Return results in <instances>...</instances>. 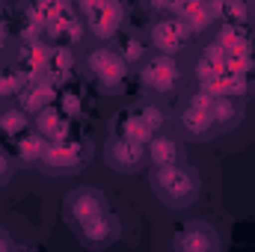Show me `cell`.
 Listing matches in <instances>:
<instances>
[{"label":"cell","mask_w":255,"mask_h":252,"mask_svg":"<svg viewBox=\"0 0 255 252\" xmlns=\"http://www.w3.org/2000/svg\"><path fill=\"white\" fill-rule=\"evenodd\" d=\"M86 15V27L95 39L107 42L116 36V30L125 21V3L122 0H95L89 9H83Z\"/></svg>","instance_id":"5b68a950"},{"label":"cell","mask_w":255,"mask_h":252,"mask_svg":"<svg viewBox=\"0 0 255 252\" xmlns=\"http://www.w3.org/2000/svg\"><path fill=\"white\" fill-rule=\"evenodd\" d=\"M74 3H77V6H80V9H89V6H92V3H95V0H74Z\"/></svg>","instance_id":"83f0119b"},{"label":"cell","mask_w":255,"mask_h":252,"mask_svg":"<svg viewBox=\"0 0 255 252\" xmlns=\"http://www.w3.org/2000/svg\"><path fill=\"white\" fill-rule=\"evenodd\" d=\"M178 18H181V24L196 36V33H202V30L211 27L214 12H211V3H208V0H190V3L178 12Z\"/></svg>","instance_id":"e0dca14e"},{"label":"cell","mask_w":255,"mask_h":252,"mask_svg":"<svg viewBox=\"0 0 255 252\" xmlns=\"http://www.w3.org/2000/svg\"><path fill=\"white\" fill-rule=\"evenodd\" d=\"M116 133H119V136H125V139H133V142H142V145L154 136V133L145 127V122L139 119V113H136V110H130V113L125 110V113H119V116H116Z\"/></svg>","instance_id":"44dd1931"},{"label":"cell","mask_w":255,"mask_h":252,"mask_svg":"<svg viewBox=\"0 0 255 252\" xmlns=\"http://www.w3.org/2000/svg\"><path fill=\"white\" fill-rule=\"evenodd\" d=\"M33 127V116L24 113L21 107H3L0 110V136L18 139L21 133H27Z\"/></svg>","instance_id":"d6986e66"},{"label":"cell","mask_w":255,"mask_h":252,"mask_svg":"<svg viewBox=\"0 0 255 252\" xmlns=\"http://www.w3.org/2000/svg\"><path fill=\"white\" fill-rule=\"evenodd\" d=\"M250 3H253V6H255V0H250Z\"/></svg>","instance_id":"f546056e"},{"label":"cell","mask_w":255,"mask_h":252,"mask_svg":"<svg viewBox=\"0 0 255 252\" xmlns=\"http://www.w3.org/2000/svg\"><path fill=\"white\" fill-rule=\"evenodd\" d=\"M136 113H139V119L145 122V127H148L151 133L163 130V110H160L157 104H142V107H136Z\"/></svg>","instance_id":"603a6c76"},{"label":"cell","mask_w":255,"mask_h":252,"mask_svg":"<svg viewBox=\"0 0 255 252\" xmlns=\"http://www.w3.org/2000/svg\"><path fill=\"white\" fill-rule=\"evenodd\" d=\"M214 21L220 18L223 24H247L250 18V3L247 0H208Z\"/></svg>","instance_id":"ffe728a7"},{"label":"cell","mask_w":255,"mask_h":252,"mask_svg":"<svg viewBox=\"0 0 255 252\" xmlns=\"http://www.w3.org/2000/svg\"><path fill=\"white\" fill-rule=\"evenodd\" d=\"M178 122H181V130H184L190 139H211L214 130H217L211 110H208V107H199V104H187V107L181 110Z\"/></svg>","instance_id":"4fadbf2b"},{"label":"cell","mask_w":255,"mask_h":252,"mask_svg":"<svg viewBox=\"0 0 255 252\" xmlns=\"http://www.w3.org/2000/svg\"><path fill=\"white\" fill-rule=\"evenodd\" d=\"M48 136L45 133H39L36 127H30L27 133H21L18 139H15V160L21 163V166H39L42 163V157H45V151H48Z\"/></svg>","instance_id":"5bb4252c"},{"label":"cell","mask_w":255,"mask_h":252,"mask_svg":"<svg viewBox=\"0 0 255 252\" xmlns=\"http://www.w3.org/2000/svg\"><path fill=\"white\" fill-rule=\"evenodd\" d=\"M21 86H24V80H21V74H18V68L12 65H0V104H9V101H15L18 98V92H21Z\"/></svg>","instance_id":"7402d4cb"},{"label":"cell","mask_w":255,"mask_h":252,"mask_svg":"<svg viewBox=\"0 0 255 252\" xmlns=\"http://www.w3.org/2000/svg\"><path fill=\"white\" fill-rule=\"evenodd\" d=\"M190 39H193V33L181 24L178 15L160 18V21H154V27H151V45H154L160 54H166V57H178V54L190 45Z\"/></svg>","instance_id":"8992f818"},{"label":"cell","mask_w":255,"mask_h":252,"mask_svg":"<svg viewBox=\"0 0 255 252\" xmlns=\"http://www.w3.org/2000/svg\"><path fill=\"white\" fill-rule=\"evenodd\" d=\"M145 160H148V151L142 142H133V139H125L116 133L107 145V163L119 172H136Z\"/></svg>","instance_id":"ba28073f"},{"label":"cell","mask_w":255,"mask_h":252,"mask_svg":"<svg viewBox=\"0 0 255 252\" xmlns=\"http://www.w3.org/2000/svg\"><path fill=\"white\" fill-rule=\"evenodd\" d=\"M6 250H15V241H12V238L0 229V252H6Z\"/></svg>","instance_id":"4316f807"},{"label":"cell","mask_w":255,"mask_h":252,"mask_svg":"<svg viewBox=\"0 0 255 252\" xmlns=\"http://www.w3.org/2000/svg\"><path fill=\"white\" fill-rule=\"evenodd\" d=\"M119 220L110 214V211H104V214H98L95 220H89V223H83L80 229H74L77 232V238H80V244L83 247H89V250H101V247H110L116 238H119Z\"/></svg>","instance_id":"9c48e42d"},{"label":"cell","mask_w":255,"mask_h":252,"mask_svg":"<svg viewBox=\"0 0 255 252\" xmlns=\"http://www.w3.org/2000/svg\"><path fill=\"white\" fill-rule=\"evenodd\" d=\"M145 151H148V160L154 166H169V163H181L184 151H181V142H175L172 136L166 133H154L148 142H145Z\"/></svg>","instance_id":"2e32d148"},{"label":"cell","mask_w":255,"mask_h":252,"mask_svg":"<svg viewBox=\"0 0 255 252\" xmlns=\"http://www.w3.org/2000/svg\"><path fill=\"white\" fill-rule=\"evenodd\" d=\"M12 172H15V157H9V151H3V148H0V187H6V184H9Z\"/></svg>","instance_id":"d4e9b609"},{"label":"cell","mask_w":255,"mask_h":252,"mask_svg":"<svg viewBox=\"0 0 255 252\" xmlns=\"http://www.w3.org/2000/svg\"><path fill=\"white\" fill-rule=\"evenodd\" d=\"M57 107H60L63 113H68V116H74V113L80 110V98H77V95H71V92H65V95H63V104H57Z\"/></svg>","instance_id":"484cf974"},{"label":"cell","mask_w":255,"mask_h":252,"mask_svg":"<svg viewBox=\"0 0 255 252\" xmlns=\"http://www.w3.org/2000/svg\"><path fill=\"white\" fill-rule=\"evenodd\" d=\"M92 157V142L86 136H65V139H54L48 142V151L39 163L42 172L48 175H74L80 172Z\"/></svg>","instance_id":"7a4b0ae2"},{"label":"cell","mask_w":255,"mask_h":252,"mask_svg":"<svg viewBox=\"0 0 255 252\" xmlns=\"http://www.w3.org/2000/svg\"><path fill=\"white\" fill-rule=\"evenodd\" d=\"M151 187L160 196V202L172 211L178 208H187L196 202L199 196V175L193 172L190 166L184 163H169V166H154V175H151Z\"/></svg>","instance_id":"6da1fadb"},{"label":"cell","mask_w":255,"mask_h":252,"mask_svg":"<svg viewBox=\"0 0 255 252\" xmlns=\"http://www.w3.org/2000/svg\"><path fill=\"white\" fill-rule=\"evenodd\" d=\"M15 101H18V107H21L24 113L36 116L39 110H45L48 104L57 101V86H54L48 77H45V80H36V83H24Z\"/></svg>","instance_id":"8fae6325"},{"label":"cell","mask_w":255,"mask_h":252,"mask_svg":"<svg viewBox=\"0 0 255 252\" xmlns=\"http://www.w3.org/2000/svg\"><path fill=\"white\" fill-rule=\"evenodd\" d=\"M211 116H214L217 130H232L241 122V104L232 95H217L214 104H211Z\"/></svg>","instance_id":"ac0fdd59"},{"label":"cell","mask_w":255,"mask_h":252,"mask_svg":"<svg viewBox=\"0 0 255 252\" xmlns=\"http://www.w3.org/2000/svg\"><path fill=\"white\" fill-rule=\"evenodd\" d=\"M107 211V196L95 187H74L63 202V214H65V223L71 229H80L83 223L95 220L98 214Z\"/></svg>","instance_id":"277c9868"},{"label":"cell","mask_w":255,"mask_h":252,"mask_svg":"<svg viewBox=\"0 0 255 252\" xmlns=\"http://www.w3.org/2000/svg\"><path fill=\"white\" fill-rule=\"evenodd\" d=\"M172 247L178 252H217L220 250V235L211 223L190 220L178 229V235L172 238Z\"/></svg>","instance_id":"52a82bcc"},{"label":"cell","mask_w":255,"mask_h":252,"mask_svg":"<svg viewBox=\"0 0 255 252\" xmlns=\"http://www.w3.org/2000/svg\"><path fill=\"white\" fill-rule=\"evenodd\" d=\"M139 77H142V83H145L148 89H154V92H169V89L181 80V71H178V65H175L172 57L160 54V57L142 63Z\"/></svg>","instance_id":"30bf717a"},{"label":"cell","mask_w":255,"mask_h":252,"mask_svg":"<svg viewBox=\"0 0 255 252\" xmlns=\"http://www.w3.org/2000/svg\"><path fill=\"white\" fill-rule=\"evenodd\" d=\"M214 45H217L226 57H241V54H250V51H253L250 33L244 30V24H223Z\"/></svg>","instance_id":"9a60e30c"},{"label":"cell","mask_w":255,"mask_h":252,"mask_svg":"<svg viewBox=\"0 0 255 252\" xmlns=\"http://www.w3.org/2000/svg\"><path fill=\"white\" fill-rule=\"evenodd\" d=\"M3 39H6V36H0V54H3Z\"/></svg>","instance_id":"f1b7e54d"},{"label":"cell","mask_w":255,"mask_h":252,"mask_svg":"<svg viewBox=\"0 0 255 252\" xmlns=\"http://www.w3.org/2000/svg\"><path fill=\"white\" fill-rule=\"evenodd\" d=\"M33 127H36L39 133H45L51 142H54V139H65V136H71V116L63 113L60 107L48 104L45 110H39V113L33 116Z\"/></svg>","instance_id":"7c38bea8"},{"label":"cell","mask_w":255,"mask_h":252,"mask_svg":"<svg viewBox=\"0 0 255 252\" xmlns=\"http://www.w3.org/2000/svg\"><path fill=\"white\" fill-rule=\"evenodd\" d=\"M145 3H148L154 12H175V15H178L190 0H145Z\"/></svg>","instance_id":"cb8c5ba5"},{"label":"cell","mask_w":255,"mask_h":252,"mask_svg":"<svg viewBox=\"0 0 255 252\" xmlns=\"http://www.w3.org/2000/svg\"><path fill=\"white\" fill-rule=\"evenodd\" d=\"M86 71H89V77L98 83L101 92L116 95V92H122V86H125L128 60L116 51V48L101 45V48H95V51L86 54Z\"/></svg>","instance_id":"3957f363"}]
</instances>
